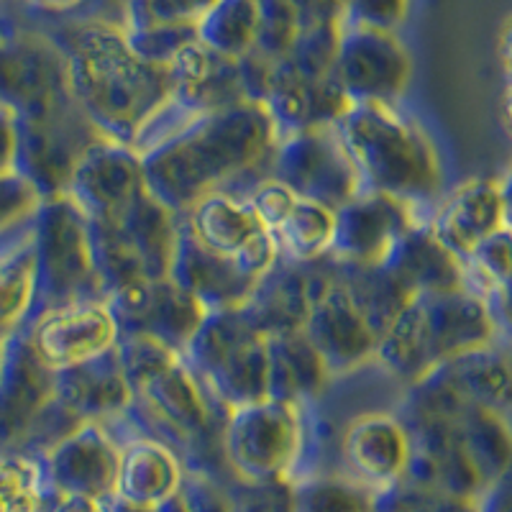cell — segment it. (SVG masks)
Masks as SVG:
<instances>
[{
  "mask_svg": "<svg viewBox=\"0 0 512 512\" xmlns=\"http://www.w3.org/2000/svg\"><path fill=\"white\" fill-rule=\"evenodd\" d=\"M18 162V118L11 108L0 105V177L16 172Z\"/></svg>",
  "mask_w": 512,
  "mask_h": 512,
  "instance_id": "cell-48",
  "label": "cell"
},
{
  "mask_svg": "<svg viewBox=\"0 0 512 512\" xmlns=\"http://www.w3.org/2000/svg\"><path fill=\"white\" fill-rule=\"evenodd\" d=\"M88 223L90 246H93V264L105 297L123 290V287L134 285V282L146 280L144 267H141L136 251L128 244L121 223L90 221V218Z\"/></svg>",
  "mask_w": 512,
  "mask_h": 512,
  "instance_id": "cell-36",
  "label": "cell"
},
{
  "mask_svg": "<svg viewBox=\"0 0 512 512\" xmlns=\"http://www.w3.org/2000/svg\"><path fill=\"white\" fill-rule=\"evenodd\" d=\"M128 44L146 62L167 67L192 41H198V26H146V29H123Z\"/></svg>",
  "mask_w": 512,
  "mask_h": 512,
  "instance_id": "cell-43",
  "label": "cell"
},
{
  "mask_svg": "<svg viewBox=\"0 0 512 512\" xmlns=\"http://www.w3.org/2000/svg\"><path fill=\"white\" fill-rule=\"evenodd\" d=\"M410 13V0H344V24L397 31Z\"/></svg>",
  "mask_w": 512,
  "mask_h": 512,
  "instance_id": "cell-45",
  "label": "cell"
},
{
  "mask_svg": "<svg viewBox=\"0 0 512 512\" xmlns=\"http://www.w3.org/2000/svg\"><path fill=\"white\" fill-rule=\"evenodd\" d=\"M497 54H500L502 70H505L507 85H512V16L507 18L500 29V41H497Z\"/></svg>",
  "mask_w": 512,
  "mask_h": 512,
  "instance_id": "cell-52",
  "label": "cell"
},
{
  "mask_svg": "<svg viewBox=\"0 0 512 512\" xmlns=\"http://www.w3.org/2000/svg\"><path fill=\"white\" fill-rule=\"evenodd\" d=\"M262 103L267 105V111L272 113L274 123L280 128V139L305 131V128L338 123L354 105L346 98L344 90L338 88L336 77L303 80L285 62H277L272 67L269 88Z\"/></svg>",
  "mask_w": 512,
  "mask_h": 512,
  "instance_id": "cell-26",
  "label": "cell"
},
{
  "mask_svg": "<svg viewBox=\"0 0 512 512\" xmlns=\"http://www.w3.org/2000/svg\"><path fill=\"white\" fill-rule=\"evenodd\" d=\"M277 141L280 128L259 100L205 113L141 154L146 190L177 216L208 192L244 198L272 175Z\"/></svg>",
  "mask_w": 512,
  "mask_h": 512,
  "instance_id": "cell-1",
  "label": "cell"
},
{
  "mask_svg": "<svg viewBox=\"0 0 512 512\" xmlns=\"http://www.w3.org/2000/svg\"><path fill=\"white\" fill-rule=\"evenodd\" d=\"M344 474L372 489L400 482L413 456V438L395 410H372L346 423L338 436Z\"/></svg>",
  "mask_w": 512,
  "mask_h": 512,
  "instance_id": "cell-20",
  "label": "cell"
},
{
  "mask_svg": "<svg viewBox=\"0 0 512 512\" xmlns=\"http://www.w3.org/2000/svg\"><path fill=\"white\" fill-rule=\"evenodd\" d=\"M466 285L479 297L489 300L497 292L512 287V228H497L464 259Z\"/></svg>",
  "mask_w": 512,
  "mask_h": 512,
  "instance_id": "cell-40",
  "label": "cell"
},
{
  "mask_svg": "<svg viewBox=\"0 0 512 512\" xmlns=\"http://www.w3.org/2000/svg\"><path fill=\"white\" fill-rule=\"evenodd\" d=\"M126 24V0H24V26L54 31L77 24Z\"/></svg>",
  "mask_w": 512,
  "mask_h": 512,
  "instance_id": "cell-38",
  "label": "cell"
},
{
  "mask_svg": "<svg viewBox=\"0 0 512 512\" xmlns=\"http://www.w3.org/2000/svg\"><path fill=\"white\" fill-rule=\"evenodd\" d=\"M308 443L305 408L280 400H259L233 408L223 428L228 472L244 482L295 479Z\"/></svg>",
  "mask_w": 512,
  "mask_h": 512,
  "instance_id": "cell-7",
  "label": "cell"
},
{
  "mask_svg": "<svg viewBox=\"0 0 512 512\" xmlns=\"http://www.w3.org/2000/svg\"><path fill=\"white\" fill-rule=\"evenodd\" d=\"M423 218L428 216L413 205L364 187L354 200L336 210L331 256L356 267L384 264L397 241Z\"/></svg>",
  "mask_w": 512,
  "mask_h": 512,
  "instance_id": "cell-15",
  "label": "cell"
},
{
  "mask_svg": "<svg viewBox=\"0 0 512 512\" xmlns=\"http://www.w3.org/2000/svg\"><path fill=\"white\" fill-rule=\"evenodd\" d=\"M180 223L198 244L236 259L256 280L272 272L282 259L272 233L256 218L246 198L236 192H208L180 213Z\"/></svg>",
  "mask_w": 512,
  "mask_h": 512,
  "instance_id": "cell-12",
  "label": "cell"
},
{
  "mask_svg": "<svg viewBox=\"0 0 512 512\" xmlns=\"http://www.w3.org/2000/svg\"><path fill=\"white\" fill-rule=\"evenodd\" d=\"M182 359L228 413L269 397L267 336L251 326L241 308L205 315Z\"/></svg>",
  "mask_w": 512,
  "mask_h": 512,
  "instance_id": "cell-6",
  "label": "cell"
},
{
  "mask_svg": "<svg viewBox=\"0 0 512 512\" xmlns=\"http://www.w3.org/2000/svg\"><path fill=\"white\" fill-rule=\"evenodd\" d=\"M54 400V372L36 356L24 331L0 349V451H18L34 420Z\"/></svg>",
  "mask_w": 512,
  "mask_h": 512,
  "instance_id": "cell-19",
  "label": "cell"
},
{
  "mask_svg": "<svg viewBox=\"0 0 512 512\" xmlns=\"http://www.w3.org/2000/svg\"><path fill=\"white\" fill-rule=\"evenodd\" d=\"M54 397L80 420L113 423L134 405V387L123 372L118 351L113 349L54 372Z\"/></svg>",
  "mask_w": 512,
  "mask_h": 512,
  "instance_id": "cell-24",
  "label": "cell"
},
{
  "mask_svg": "<svg viewBox=\"0 0 512 512\" xmlns=\"http://www.w3.org/2000/svg\"><path fill=\"white\" fill-rule=\"evenodd\" d=\"M36 303L34 241L0 262V338L24 331Z\"/></svg>",
  "mask_w": 512,
  "mask_h": 512,
  "instance_id": "cell-37",
  "label": "cell"
},
{
  "mask_svg": "<svg viewBox=\"0 0 512 512\" xmlns=\"http://www.w3.org/2000/svg\"><path fill=\"white\" fill-rule=\"evenodd\" d=\"M144 190V159L139 149L98 139L77 162L64 195L90 221H113L121 218Z\"/></svg>",
  "mask_w": 512,
  "mask_h": 512,
  "instance_id": "cell-14",
  "label": "cell"
},
{
  "mask_svg": "<svg viewBox=\"0 0 512 512\" xmlns=\"http://www.w3.org/2000/svg\"><path fill=\"white\" fill-rule=\"evenodd\" d=\"M24 26V0H0V36Z\"/></svg>",
  "mask_w": 512,
  "mask_h": 512,
  "instance_id": "cell-51",
  "label": "cell"
},
{
  "mask_svg": "<svg viewBox=\"0 0 512 512\" xmlns=\"http://www.w3.org/2000/svg\"><path fill=\"white\" fill-rule=\"evenodd\" d=\"M259 34V0H216L198 24V39L213 52L244 59Z\"/></svg>",
  "mask_w": 512,
  "mask_h": 512,
  "instance_id": "cell-34",
  "label": "cell"
},
{
  "mask_svg": "<svg viewBox=\"0 0 512 512\" xmlns=\"http://www.w3.org/2000/svg\"><path fill=\"white\" fill-rule=\"evenodd\" d=\"M116 351L131 387H136V384H141L144 379L152 377V374L162 372L169 364H175V361L182 359L177 351H172L169 346L159 344V341H154L149 336L118 338Z\"/></svg>",
  "mask_w": 512,
  "mask_h": 512,
  "instance_id": "cell-44",
  "label": "cell"
},
{
  "mask_svg": "<svg viewBox=\"0 0 512 512\" xmlns=\"http://www.w3.org/2000/svg\"><path fill=\"white\" fill-rule=\"evenodd\" d=\"M338 282L346 287L351 303L364 315L377 338L390 331L392 323L413 300V295L392 277L384 264L356 267V264L338 262Z\"/></svg>",
  "mask_w": 512,
  "mask_h": 512,
  "instance_id": "cell-31",
  "label": "cell"
},
{
  "mask_svg": "<svg viewBox=\"0 0 512 512\" xmlns=\"http://www.w3.org/2000/svg\"><path fill=\"white\" fill-rule=\"evenodd\" d=\"M384 267L413 297L451 295V292L469 290L466 285V264L459 254L448 249L436 233L428 218L415 223L390 256Z\"/></svg>",
  "mask_w": 512,
  "mask_h": 512,
  "instance_id": "cell-25",
  "label": "cell"
},
{
  "mask_svg": "<svg viewBox=\"0 0 512 512\" xmlns=\"http://www.w3.org/2000/svg\"><path fill=\"white\" fill-rule=\"evenodd\" d=\"M333 231H336V210L313 200L295 198L287 216L269 233L277 241L285 262L310 264L331 256Z\"/></svg>",
  "mask_w": 512,
  "mask_h": 512,
  "instance_id": "cell-33",
  "label": "cell"
},
{
  "mask_svg": "<svg viewBox=\"0 0 512 512\" xmlns=\"http://www.w3.org/2000/svg\"><path fill=\"white\" fill-rule=\"evenodd\" d=\"M300 26L287 0H259V34H256V57L277 64L290 54Z\"/></svg>",
  "mask_w": 512,
  "mask_h": 512,
  "instance_id": "cell-42",
  "label": "cell"
},
{
  "mask_svg": "<svg viewBox=\"0 0 512 512\" xmlns=\"http://www.w3.org/2000/svg\"><path fill=\"white\" fill-rule=\"evenodd\" d=\"M377 489L349 474H308L292 479L295 512H377Z\"/></svg>",
  "mask_w": 512,
  "mask_h": 512,
  "instance_id": "cell-35",
  "label": "cell"
},
{
  "mask_svg": "<svg viewBox=\"0 0 512 512\" xmlns=\"http://www.w3.org/2000/svg\"><path fill=\"white\" fill-rule=\"evenodd\" d=\"M47 487L41 459L24 451H0V512H39Z\"/></svg>",
  "mask_w": 512,
  "mask_h": 512,
  "instance_id": "cell-39",
  "label": "cell"
},
{
  "mask_svg": "<svg viewBox=\"0 0 512 512\" xmlns=\"http://www.w3.org/2000/svg\"><path fill=\"white\" fill-rule=\"evenodd\" d=\"M459 438L487 489L512 466V418L469 405L456 418Z\"/></svg>",
  "mask_w": 512,
  "mask_h": 512,
  "instance_id": "cell-32",
  "label": "cell"
},
{
  "mask_svg": "<svg viewBox=\"0 0 512 512\" xmlns=\"http://www.w3.org/2000/svg\"><path fill=\"white\" fill-rule=\"evenodd\" d=\"M287 3L295 11L300 31L344 24V0H287Z\"/></svg>",
  "mask_w": 512,
  "mask_h": 512,
  "instance_id": "cell-47",
  "label": "cell"
},
{
  "mask_svg": "<svg viewBox=\"0 0 512 512\" xmlns=\"http://www.w3.org/2000/svg\"><path fill=\"white\" fill-rule=\"evenodd\" d=\"M169 280L190 292L208 313L244 308L249 297L254 295L256 285H259V280L244 272L236 259L216 254V251L198 244L182 228V223Z\"/></svg>",
  "mask_w": 512,
  "mask_h": 512,
  "instance_id": "cell-22",
  "label": "cell"
},
{
  "mask_svg": "<svg viewBox=\"0 0 512 512\" xmlns=\"http://www.w3.org/2000/svg\"><path fill=\"white\" fill-rule=\"evenodd\" d=\"M216 0H126L123 29L146 26H198Z\"/></svg>",
  "mask_w": 512,
  "mask_h": 512,
  "instance_id": "cell-41",
  "label": "cell"
},
{
  "mask_svg": "<svg viewBox=\"0 0 512 512\" xmlns=\"http://www.w3.org/2000/svg\"><path fill=\"white\" fill-rule=\"evenodd\" d=\"M118 446H121V464H118L116 500L134 507H154L180 495L187 466L175 448L141 433L121 438Z\"/></svg>",
  "mask_w": 512,
  "mask_h": 512,
  "instance_id": "cell-27",
  "label": "cell"
},
{
  "mask_svg": "<svg viewBox=\"0 0 512 512\" xmlns=\"http://www.w3.org/2000/svg\"><path fill=\"white\" fill-rule=\"evenodd\" d=\"M336 126L367 190L418 210H433L446 195V169L436 139L397 105L354 103Z\"/></svg>",
  "mask_w": 512,
  "mask_h": 512,
  "instance_id": "cell-3",
  "label": "cell"
},
{
  "mask_svg": "<svg viewBox=\"0 0 512 512\" xmlns=\"http://www.w3.org/2000/svg\"><path fill=\"white\" fill-rule=\"evenodd\" d=\"M428 223L448 249L466 259L487 236L505 226L500 180L474 177L461 182L438 200L428 213Z\"/></svg>",
  "mask_w": 512,
  "mask_h": 512,
  "instance_id": "cell-23",
  "label": "cell"
},
{
  "mask_svg": "<svg viewBox=\"0 0 512 512\" xmlns=\"http://www.w3.org/2000/svg\"><path fill=\"white\" fill-rule=\"evenodd\" d=\"M495 318L487 300L472 290L413 297L379 338L374 361L405 387L466 351L497 344Z\"/></svg>",
  "mask_w": 512,
  "mask_h": 512,
  "instance_id": "cell-4",
  "label": "cell"
},
{
  "mask_svg": "<svg viewBox=\"0 0 512 512\" xmlns=\"http://www.w3.org/2000/svg\"><path fill=\"white\" fill-rule=\"evenodd\" d=\"M502 126H505V134L512 139V85H507L505 98H502Z\"/></svg>",
  "mask_w": 512,
  "mask_h": 512,
  "instance_id": "cell-54",
  "label": "cell"
},
{
  "mask_svg": "<svg viewBox=\"0 0 512 512\" xmlns=\"http://www.w3.org/2000/svg\"><path fill=\"white\" fill-rule=\"evenodd\" d=\"M441 374L451 390L469 405L512 418V346L489 344L443 361Z\"/></svg>",
  "mask_w": 512,
  "mask_h": 512,
  "instance_id": "cell-28",
  "label": "cell"
},
{
  "mask_svg": "<svg viewBox=\"0 0 512 512\" xmlns=\"http://www.w3.org/2000/svg\"><path fill=\"white\" fill-rule=\"evenodd\" d=\"M41 34L62 52L70 93L90 126L103 139L136 146L172 100L167 67L141 59L116 24L93 21Z\"/></svg>",
  "mask_w": 512,
  "mask_h": 512,
  "instance_id": "cell-2",
  "label": "cell"
},
{
  "mask_svg": "<svg viewBox=\"0 0 512 512\" xmlns=\"http://www.w3.org/2000/svg\"><path fill=\"white\" fill-rule=\"evenodd\" d=\"M41 200L44 198L34 190V185L18 172L0 177V228L34 216Z\"/></svg>",
  "mask_w": 512,
  "mask_h": 512,
  "instance_id": "cell-46",
  "label": "cell"
},
{
  "mask_svg": "<svg viewBox=\"0 0 512 512\" xmlns=\"http://www.w3.org/2000/svg\"><path fill=\"white\" fill-rule=\"evenodd\" d=\"M47 482L67 495L108 502L116 497L121 446L103 423H80L67 438L41 456Z\"/></svg>",
  "mask_w": 512,
  "mask_h": 512,
  "instance_id": "cell-18",
  "label": "cell"
},
{
  "mask_svg": "<svg viewBox=\"0 0 512 512\" xmlns=\"http://www.w3.org/2000/svg\"><path fill=\"white\" fill-rule=\"evenodd\" d=\"M0 349H3V338H0Z\"/></svg>",
  "mask_w": 512,
  "mask_h": 512,
  "instance_id": "cell-55",
  "label": "cell"
},
{
  "mask_svg": "<svg viewBox=\"0 0 512 512\" xmlns=\"http://www.w3.org/2000/svg\"><path fill=\"white\" fill-rule=\"evenodd\" d=\"M103 136L70 103L39 118H18L16 172L34 185L41 198L64 195L77 162Z\"/></svg>",
  "mask_w": 512,
  "mask_h": 512,
  "instance_id": "cell-11",
  "label": "cell"
},
{
  "mask_svg": "<svg viewBox=\"0 0 512 512\" xmlns=\"http://www.w3.org/2000/svg\"><path fill=\"white\" fill-rule=\"evenodd\" d=\"M39 512H108V507H105V502L93 500V497L67 495V492H59L49 484Z\"/></svg>",
  "mask_w": 512,
  "mask_h": 512,
  "instance_id": "cell-49",
  "label": "cell"
},
{
  "mask_svg": "<svg viewBox=\"0 0 512 512\" xmlns=\"http://www.w3.org/2000/svg\"><path fill=\"white\" fill-rule=\"evenodd\" d=\"M487 305L489 310H492V318H495L500 341L502 344L512 346V287L489 297Z\"/></svg>",
  "mask_w": 512,
  "mask_h": 512,
  "instance_id": "cell-50",
  "label": "cell"
},
{
  "mask_svg": "<svg viewBox=\"0 0 512 512\" xmlns=\"http://www.w3.org/2000/svg\"><path fill=\"white\" fill-rule=\"evenodd\" d=\"M333 77L351 103L397 105L413 80V57L397 31L341 24Z\"/></svg>",
  "mask_w": 512,
  "mask_h": 512,
  "instance_id": "cell-10",
  "label": "cell"
},
{
  "mask_svg": "<svg viewBox=\"0 0 512 512\" xmlns=\"http://www.w3.org/2000/svg\"><path fill=\"white\" fill-rule=\"evenodd\" d=\"M113 221L121 223L128 244L144 267L146 280H167L180 236V216L144 190L131 208Z\"/></svg>",
  "mask_w": 512,
  "mask_h": 512,
  "instance_id": "cell-30",
  "label": "cell"
},
{
  "mask_svg": "<svg viewBox=\"0 0 512 512\" xmlns=\"http://www.w3.org/2000/svg\"><path fill=\"white\" fill-rule=\"evenodd\" d=\"M336 277L338 262L333 256L310 264L280 259L277 267L259 280L241 313L262 336L303 331L313 305L336 282Z\"/></svg>",
  "mask_w": 512,
  "mask_h": 512,
  "instance_id": "cell-16",
  "label": "cell"
},
{
  "mask_svg": "<svg viewBox=\"0 0 512 512\" xmlns=\"http://www.w3.org/2000/svg\"><path fill=\"white\" fill-rule=\"evenodd\" d=\"M303 333L310 338L315 351L323 356L331 377L356 372L367 361H374V354H377L379 338L351 303L349 292L338 282V277L318 297V303L313 305L305 320Z\"/></svg>",
  "mask_w": 512,
  "mask_h": 512,
  "instance_id": "cell-21",
  "label": "cell"
},
{
  "mask_svg": "<svg viewBox=\"0 0 512 512\" xmlns=\"http://www.w3.org/2000/svg\"><path fill=\"white\" fill-rule=\"evenodd\" d=\"M24 333L36 356L52 372H62L82 361L108 354L116 349L121 338L108 300H88V303L54 308L39 315Z\"/></svg>",
  "mask_w": 512,
  "mask_h": 512,
  "instance_id": "cell-17",
  "label": "cell"
},
{
  "mask_svg": "<svg viewBox=\"0 0 512 512\" xmlns=\"http://www.w3.org/2000/svg\"><path fill=\"white\" fill-rule=\"evenodd\" d=\"M70 103L67 64L47 34L18 29L0 36V105L16 118H39Z\"/></svg>",
  "mask_w": 512,
  "mask_h": 512,
  "instance_id": "cell-9",
  "label": "cell"
},
{
  "mask_svg": "<svg viewBox=\"0 0 512 512\" xmlns=\"http://www.w3.org/2000/svg\"><path fill=\"white\" fill-rule=\"evenodd\" d=\"M267 349L272 400L308 408L323 397L333 377L303 331L267 336Z\"/></svg>",
  "mask_w": 512,
  "mask_h": 512,
  "instance_id": "cell-29",
  "label": "cell"
},
{
  "mask_svg": "<svg viewBox=\"0 0 512 512\" xmlns=\"http://www.w3.org/2000/svg\"><path fill=\"white\" fill-rule=\"evenodd\" d=\"M502 205H505V223L512 228V167L500 177Z\"/></svg>",
  "mask_w": 512,
  "mask_h": 512,
  "instance_id": "cell-53",
  "label": "cell"
},
{
  "mask_svg": "<svg viewBox=\"0 0 512 512\" xmlns=\"http://www.w3.org/2000/svg\"><path fill=\"white\" fill-rule=\"evenodd\" d=\"M297 198L338 210L361 190L359 169L336 123L282 136L272 157V175Z\"/></svg>",
  "mask_w": 512,
  "mask_h": 512,
  "instance_id": "cell-8",
  "label": "cell"
},
{
  "mask_svg": "<svg viewBox=\"0 0 512 512\" xmlns=\"http://www.w3.org/2000/svg\"><path fill=\"white\" fill-rule=\"evenodd\" d=\"M121 338L149 336L185 354L195 333L203 326L208 310L169 280H141L105 297Z\"/></svg>",
  "mask_w": 512,
  "mask_h": 512,
  "instance_id": "cell-13",
  "label": "cell"
},
{
  "mask_svg": "<svg viewBox=\"0 0 512 512\" xmlns=\"http://www.w3.org/2000/svg\"><path fill=\"white\" fill-rule=\"evenodd\" d=\"M34 259L36 303L29 326L54 308L105 300L93 264L88 216L67 195L44 198L36 208Z\"/></svg>",
  "mask_w": 512,
  "mask_h": 512,
  "instance_id": "cell-5",
  "label": "cell"
}]
</instances>
